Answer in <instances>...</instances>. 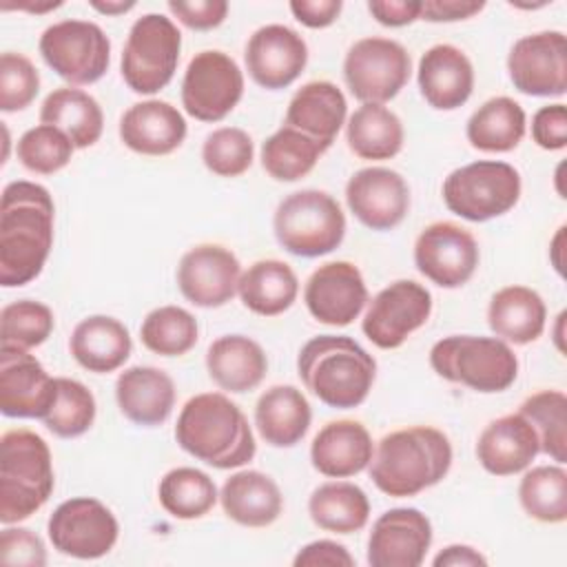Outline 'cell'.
Segmentation results:
<instances>
[{"mask_svg":"<svg viewBox=\"0 0 567 567\" xmlns=\"http://www.w3.org/2000/svg\"><path fill=\"white\" fill-rule=\"evenodd\" d=\"M55 206L35 182H11L0 202V284L16 288L33 281L53 246Z\"/></svg>","mask_w":567,"mask_h":567,"instance_id":"6da1fadb","label":"cell"},{"mask_svg":"<svg viewBox=\"0 0 567 567\" xmlns=\"http://www.w3.org/2000/svg\"><path fill=\"white\" fill-rule=\"evenodd\" d=\"M175 441L184 452L217 470L241 467L257 452L246 414L221 392H202L184 403Z\"/></svg>","mask_w":567,"mask_h":567,"instance_id":"7a4b0ae2","label":"cell"},{"mask_svg":"<svg viewBox=\"0 0 567 567\" xmlns=\"http://www.w3.org/2000/svg\"><path fill=\"white\" fill-rule=\"evenodd\" d=\"M372 483L388 496L405 498L441 483L452 467L450 439L430 425L385 434L370 461Z\"/></svg>","mask_w":567,"mask_h":567,"instance_id":"3957f363","label":"cell"},{"mask_svg":"<svg viewBox=\"0 0 567 567\" xmlns=\"http://www.w3.org/2000/svg\"><path fill=\"white\" fill-rule=\"evenodd\" d=\"M297 372L321 403L352 410L368 399L377 379V361L346 334H319L301 346Z\"/></svg>","mask_w":567,"mask_h":567,"instance_id":"277c9868","label":"cell"},{"mask_svg":"<svg viewBox=\"0 0 567 567\" xmlns=\"http://www.w3.org/2000/svg\"><path fill=\"white\" fill-rule=\"evenodd\" d=\"M53 485L47 441L24 427L4 432L0 439V520L11 525L29 518L49 501Z\"/></svg>","mask_w":567,"mask_h":567,"instance_id":"5b68a950","label":"cell"},{"mask_svg":"<svg viewBox=\"0 0 567 567\" xmlns=\"http://www.w3.org/2000/svg\"><path fill=\"white\" fill-rule=\"evenodd\" d=\"M430 365L441 379L483 394L503 392L518 377V359L498 337H445L432 346Z\"/></svg>","mask_w":567,"mask_h":567,"instance_id":"8992f818","label":"cell"},{"mask_svg":"<svg viewBox=\"0 0 567 567\" xmlns=\"http://www.w3.org/2000/svg\"><path fill=\"white\" fill-rule=\"evenodd\" d=\"M272 230L284 250L312 259L341 246L346 237V215L339 202L326 190L303 188L279 202Z\"/></svg>","mask_w":567,"mask_h":567,"instance_id":"52a82bcc","label":"cell"},{"mask_svg":"<svg viewBox=\"0 0 567 567\" xmlns=\"http://www.w3.org/2000/svg\"><path fill=\"white\" fill-rule=\"evenodd\" d=\"M520 173L498 159H478L452 171L443 182L450 213L467 221H489L509 213L520 199Z\"/></svg>","mask_w":567,"mask_h":567,"instance_id":"ba28073f","label":"cell"},{"mask_svg":"<svg viewBox=\"0 0 567 567\" xmlns=\"http://www.w3.org/2000/svg\"><path fill=\"white\" fill-rule=\"evenodd\" d=\"M182 49V33L162 13L137 18L122 51V78L133 93L153 95L175 75Z\"/></svg>","mask_w":567,"mask_h":567,"instance_id":"9c48e42d","label":"cell"},{"mask_svg":"<svg viewBox=\"0 0 567 567\" xmlns=\"http://www.w3.org/2000/svg\"><path fill=\"white\" fill-rule=\"evenodd\" d=\"M42 60L69 84L97 82L111 64V42L100 24L60 20L40 35Z\"/></svg>","mask_w":567,"mask_h":567,"instance_id":"30bf717a","label":"cell"},{"mask_svg":"<svg viewBox=\"0 0 567 567\" xmlns=\"http://www.w3.org/2000/svg\"><path fill=\"white\" fill-rule=\"evenodd\" d=\"M412 71L410 53L390 38L357 40L343 58V80L363 104H385L408 84Z\"/></svg>","mask_w":567,"mask_h":567,"instance_id":"8fae6325","label":"cell"},{"mask_svg":"<svg viewBox=\"0 0 567 567\" xmlns=\"http://www.w3.org/2000/svg\"><path fill=\"white\" fill-rule=\"evenodd\" d=\"M244 73L224 51L208 49L190 58L182 80V106L199 122H219L239 104Z\"/></svg>","mask_w":567,"mask_h":567,"instance_id":"7c38bea8","label":"cell"},{"mask_svg":"<svg viewBox=\"0 0 567 567\" xmlns=\"http://www.w3.org/2000/svg\"><path fill=\"white\" fill-rule=\"evenodd\" d=\"M49 540L64 556L93 560L106 556L120 536L113 512L97 498L75 496L60 503L49 523Z\"/></svg>","mask_w":567,"mask_h":567,"instance_id":"4fadbf2b","label":"cell"},{"mask_svg":"<svg viewBox=\"0 0 567 567\" xmlns=\"http://www.w3.org/2000/svg\"><path fill=\"white\" fill-rule=\"evenodd\" d=\"M432 315L430 290L412 279H399L379 290L361 321L363 334L381 350H394L427 323Z\"/></svg>","mask_w":567,"mask_h":567,"instance_id":"5bb4252c","label":"cell"},{"mask_svg":"<svg viewBox=\"0 0 567 567\" xmlns=\"http://www.w3.org/2000/svg\"><path fill=\"white\" fill-rule=\"evenodd\" d=\"M516 91L532 97H560L567 91V40L563 31H538L518 38L507 55Z\"/></svg>","mask_w":567,"mask_h":567,"instance_id":"9a60e30c","label":"cell"},{"mask_svg":"<svg viewBox=\"0 0 567 567\" xmlns=\"http://www.w3.org/2000/svg\"><path fill=\"white\" fill-rule=\"evenodd\" d=\"M478 244L454 221H434L414 241L416 270L441 288L465 286L478 268Z\"/></svg>","mask_w":567,"mask_h":567,"instance_id":"2e32d148","label":"cell"},{"mask_svg":"<svg viewBox=\"0 0 567 567\" xmlns=\"http://www.w3.org/2000/svg\"><path fill=\"white\" fill-rule=\"evenodd\" d=\"M55 379L24 348H0V410L11 419H44L55 401Z\"/></svg>","mask_w":567,"mask_h":567,"instance_id":"e0dca14e","label":"cell"},{"mask_svg":"<svg viewBox=\"0 0 567 567\" xmlns=\"http://www.w3.org/2000/svg\"><path fill=\"white\" fill-rule=\"evenodd\" d=\"M241 264L219 244H199L184 252L177 266V286L186 301L199 308L228 303L239 286Z\"/></svg>","mask_w":567,"mask_h":567,"instance_id":"ac0fdd59","label":"cell"},{"mask_svg":"<svg viewBox=\"0 0 567 567\" xmlns=\"http://www.w3.org/2000/svg\"><path fill=\"white\" fill-rule=\"evenodd\" d=\"M346 202L350 213L370 230H392L410 210V186L392 168L368 166L348 179Z\"/></svg>","mask_w":567,"mask_h":567,"instance_id":"d6986e66","label":"cell"},{"mask_svg":"<svg viewBox=\"0 0 567 567\" xmlns=\"http://www.w3.org/2000/svg\"><path fill=\"white\" fill-rule=\"evenodd\" d=\"M246 71L268 91L290 86L308 64L306 40L286 24L259 27L246 42Z\"/></svg>","mask_w":567,"mask_h":567,"instance_id":"ffe728a7","label":"cell"},{"mask_svg":"<svg viewBox=\"0 0 567 567\" xmlns=\"http://www.w3.org/2000/svg\"><path fill=\"white\" fill-rule=\"evenodd\" d=\"M432 545V523L416 507L383 512L368 536V565L419 567Z\"/></svg>","mask_w":567,"mask_h":567,"instance_id":"44dd1931","label":"cell"},{"mask_svg":"<svg viewBox=\"0 0 567 567\" xmlns=\"http://www.w3.org/2000/svg\"><path fill=\"white\" fill-rule=\"evenodd\" d=\"M303 301L319 323L350 326L368 303V288L354 264L328 261L308 277Z\"/></svg>","mask_w":567,"mask_h":567,"instance_id":"7402d4cb","label":"cell"},{"mask_svg":"<svg viewBox=\"0 0 567 567\" xmlns=\"http://www.w3.org/2000/svg\"><path fill=\"white\" fill-rule=\"evenodd\" d=\"M416 80L423 100L432 109L454 111L474 91V66L458 47L434 44L421 55Z\"/></svg>","mask_w":567,"mask_h":567,"instance_id":"603a6c76","label":"cell"},{"mask_svg":"<svg viewBox=\"0 0 567 567\" xmlns=\"http://www.w3.org/2000/svg\"><path fill=\"white\" fill-rule=\"evenodd\" d=\"M188 126L184 115L164 100H144L120 117V140L140 155H168L182 146Z\"/></svg>","mask_w":567,"mask_h":567,"instance_id":"cb8c5ba5","label":"cell"},{"mask_svg":"<svg viewBox=\"0 0 567 567\" xmlns=\"http://www.w3.org/2000/svg\"><path fill=\"white\" fill-rule=\"evenodd\" d=\"M538 452V434L520 412L494 419L476 441V458L494 476H512L527 470Z\"/></svg>","mask_w":567,"mask_h":567,"instance_id":"d4e9b609","label":"cell"},{"mask_svg":"<svg viewBox=\"0 0 567 567\" xmlns=\"http://www.w3.org/2000/svg\"><path fill=\"white\" fill-rule=\"evenodd\" d=\"M374 456V443L365 425L352 419L326 423L312 439V467L328 478H348L363 472Z\"/></svg>","mask_w":567,"mask_h":567,"instance_id":"484cf974","label":"cell"},{"mask_svg":"<svg viewBox=\"0 0 567 567\" xmlns=\"http://www.w3.org/2000/svg\"><path fill=\"white\" fill-rule=\"evenodd\" d=\"M115 401L131 423L155 427L162 425L175 408V383L159 368L133 365L120 372Z\"/></svg>","mask_w":567,"mask_h":567,"instance_id":"4316f807","label":"cell"},{"mask_svg":"<svg viewBox=\"0 0 567 567\" xmlns=\"http://www.w3.org/2000/svg\"><path fill=\"white\" fill-rule=\"evenodd\" d=\"M348 102L343 91L328 80L306 82L288 102L286 126H292L323 148H330L341 126L346 124Z\"/></svg>","mask_w":567,"mask_h":567,"instance_id":"83f0119b","label":"cell"},{"mask_svg":"<svg viewBox=\"0 0 567 567\" xmlns=\"http://www.w3.org/2000/svg\"><path fill=\"white\" fill-rule=\"evenodd\" d=\"M73 359L89 372L109 374L126 363L133 350L128 328L109 315L82 319L69 339Z\"/></svg>","mask_w":567,"mask_h":567,"instance_id":"f1b7e54d","label":"cell"},{"mask_svg":"<svg viewBox=\"0 0 567 567\" xmlns=\"http://www.w3.org/2000/svg\"><path fill=\"white\" fill-rule=\"evenodd\" d=\"M206 370L221 390L241 394L255 390L264 381L268 359L255 339L244 334H224L208 346Z\"/></svg>","mask_w":567,"mask_h":567,"instance_id":"f546056e","label":"cell"},{"mask_svg":"<svg viewBox=\"0 0 567 567\" xmlns=\"http://www.w3.org/2000/svg\"><path fill=\"white\" fill-rule=\"evenodd\" d=\"M219 503L224 514L244 527H268L284 509L279 485L259 470H241L226 478Z\"/></svg>","mask_w":567,"mask_h":567,"instance_id":"4dcf8cb0","label":"cell"},{"mask_svg":"<svg viewBox=\"0 0 567 567\" xmlns=\"http://www.w3.org/2000/svg\"><path fill=\"white\" fill-rule=\"evenodd\" d=\"M547 308L543 297L527 286L496 290L487 306L489 330L514 346H527L545 332Z\"/></svg>","mask_w":567,"mask_h":567,"instance_id":"1f68e13d","label":"cell"},{"mask_svg":"<svg viewBox=\"0 0 567 567\" xmlns=\"http://www.w3.org/2000/svg\"><path fill=\"white\" fill-rule=\"evenodd\" d=\"M310 421V403L295 385H272L257 399L255 425L272 447L297 445L306 436Z\"/></svg>","mask_w":567,"mask_h":567,"instance_id":"d6a6232c","label":"cell"},{"mask_svg":"<svg viewBox=\"0 0 567 567\" xmlns=\"http://www.w3.org/2000/svg\"><path fill=\"white\" fill-rule=\"evenodd\" d=\"M40 122L69 135L75 148L93 146L104 131V113L93 95L75 86L51 91L40 109Z\"/></svg>","mask_w":567,"mask_h":567,"instance_id":"836d02e7","label":"cell"},{"mask_svg":"<svg viewBox=\"0 0 567 567\" xmlns=\"http://www.w3.org/2000/svg\"><path fill=\"white\" fill-rule=\"evenodd\" d=\"M237 292L250 312L261 317H277L295 303L299 279L286 261L259 259L241 272Z\"/></svg>","mask_w":567,"mask_h":567,"instance_id":"e575fe53","label":"cell"},{"mask_svg":"<svg viewBox=\"0 0 567 567\" xmlns=\"http://www.w3.org/2000/svg\"><path fill=\"white\" fill-rule=\"evenodd\" d=\"M527 131V117L523 106L507 97H489L467 120V142L483 153H509L514 151Z\"/></svg>","mask_w":567,"mask_h":567,"instance_id":"d590c367","label":"cell"},{"mask_svg":"<svg viewBox=\"0 0 567 567\" xmlns=\"http://www.w3.org/2000/svg\"><path fill=\"white\" fill-rule=\"evenodd\" d=\"M403 124L383 104H361L346 124L350 151L361 159H392L403 148Z\"/></svg>","mask_w":567,"mask_h":567,"instance_id":"8d00e7d4","label":"cell"},{"mask_svg":"<svg viewBox=\"0 0 567 567\" xmlns=\"http://www.w3.org/2000/svg\"><path fill=\"white\" fill-rule=\"evenodd\" d=\"M312 523L332 534H354L368 525V494L348 481H330L319 485L308 498Z\"/></svg>","mask_w":567,"mask_h":567,"instance_id":"74e56055","label":"cell"},{"mask_svg":"<svg viewBox=\"0 0 567 567\" xmlns=\"http://www.w3.org/2000/svg\"><path fill=\"white\" fill-rule=\"evenodd\" d=\"M326 151L310 135L284 124L261 144V166L277 182H297L317 166Z\"/></svg>","mask_w":567,"mask_h":567,"instance_id":"f35d334b","label":"cell"},{"mask_svg":"<svg viewBox=\"0 0 567 567\" xmlns=\"http://www.w3.org/2000/svg\"><path fill=\"white\" fill-rule=\"evenodd\" d=\"M159 505L179 520H193L208 514L219 494L215 481L197 467H175L166 472L157 487Z\"/></svg>","mask_w":567,"mask_h":567,"instance_id":"ab89813d","label":"cell"},{"mask_svg":"<svg viewBox=\"0 0 567 567\" xmlns=\"http://www.w3.org/2000/svg\"><path fill=\"white\" fill-rule=\"evenodd\" d=\"M518 501L527 516L540 523L567 520V472L563 465H536L518 485Z\"/></svg>","mask_w":567,"mask_h":567,"instance_id":"60d3db41","label":"cell"},{"mask_svg":"<svg viewBox=\"0 0 567 567\" xmlns=\"http://www.w3.org/2000/svg\"><path fill=\"white\" fill-rule=\"evenodd\" d=\"M197 319L179 306H159L151 310L142 326L140 339L146 350L159 357H182L197 343Z\"/></svg>","mask_w":567,"mask_h":567,"instance_id":"b9f144b4","label":"cell"},{"mask_svg":"<svg viewBox=\"0 0 567 567\" xmlns=\"http://www.w3.org/2000/svg\"><path fill=\"white\" fill-rule=\"evenodd\" d=\"M536 430L540 452L563 465L567 461V396L563 390H540L518 410Z\"/></svg>","mask_w":567,"mask_h":567,"instance_id":"7bdbcfd3","label":"cell"},{"mask_svg":"<svg viewBox=\"0 0 567 567\" xmlns=\"http://www.w3.org/2000/svg\"><path fill=\"white\" fill-rule=\"evenodd\" d=\"M55 401L42 419L49 432L60 439H75L91 430L95 421V396L93 392L69 377H55Z\"/></svg>","mask_w":567,"mask_h":567,"instance_id":"ee69618b","label":"cell"},{"mask_svg":"<svg viewBox=\"0 0 567 567\" xmlns=\"http://www.w3.org/2000/svg\"><path fill=\"white\" fill-rule=\"evenodd\" d=\"M53 326L55 319L49 306L33 299H20L7 303L0 312V341L2 346L31 350L51 337Z\"/></svg>","mask_w":567,"mask_h":567,"instance_id":"f6af8a7d","label":"cell"},{"mask_svg":"<svg viewBox=\"0 0 567 567\" xmlns=\"http://www.w3.org/2000/svg\"><path fill=\"white\" fill-rule=\"evenodd\" d=\"M73 142L66 133L51 124H40L22 133L16 153L24 168L38 175H53L62 171L73 157Z\"/></svg>","mask_w":567,"mask_h":567,"instance_id":"bcb514c9","label":"cell"},{"mask_svg":"<svg viewBox=\"0 0 567 567\" xmlns=\"http://www.w3.org/2000/svg\"><path fill=\"white\" fill-rule=\"evenodd\" d=\"M255 157L252 137L237 126H221L206 135L202 144L204 166L219 177H239Z\"/></svg>","mask_w":567,"mask_h":567,"instance_id":"7dc6e473","label":"cell"},{"mask_svg":"<svg viewBox=\"0 0 567 567\" xmlns=\"http://www.w3.org/2000/svg\"><path fill=\"white\" fill-rule=\"evenodd\" d=\"M40 91V75L33 62L13 51L0 55V109L16 113L27 109Z\"/></svg>","mask_w":567,"mask_h":567,"instance_id":"c3c4849f","label":"cell"},{"mask_svg":"<svg viewBox=\"0 0 567 567\" xmlns=\"http://www.w3.org/2000/svg\"><path fill=\"white\" fill-rule=\"evenodd\" d=\"M0 563L9 567L47 565V549L42 538L27 527H7L0 536Z\"/></svg>","mask_w":567,"mask_h":567,"instance_id":"681fc988","label":"cell"},{"mask_svg":"<svg viewBox=\"0 0 567 567\" xmlns=\"http://www.w3.org/2000/svg\"><path fill=\"white\" fill-rule=\"evenodd\" d=\"M532 140L545 151L567 146V106L563 102L540 106L532 117Z\"/></svg>","mask_w":567,"mask_h":567,"instance_id":"f907efd6","label":"cell"},{"mask_svg":"<svg viewBox=\"0 0 567 567\" xmlns=\"http://www.w3.org/2000/svg\"><path fill=\"white\" fill-rule=\"evenodd\" d=\"M168 11L193 31H210L219 27L228 16L226 0H195V2H168Z\"/></svg>","mask_w":567,"mask_h":567,"instance_id":"816d5d0a","label":"cell"},{"mask_svg":"<svg viewBox=\"0 0 567 567\" xmlns=\"http://www.w3.org/2000/svg\"><path fill=\"white\" fill-rule=\"evenodd\" d=\"M295 567H352L354 558L352 554L337 540H312L303 545L297 556L292 558Z\"/></svg>","mask_w":567,"mask_h":567,"instance_id":"f5cc1de1","label":"cell"},{"mask_svg":"<svg viewBox=\"0 0 567 567\" xmlns=\"http://www.w3.org/2000/svg\"><path fill=\"white\" fill-rule=\"evenodd\" d=\"M343 9L341 0H292V16L308 29H326L330 27Z\"/></svg>","mask_w":567,"mask_h":567,"instance_id":"db71d44e","label":"cell"},{"mask_svg":"<svg viewBox=\"0 0 567 567\" xmlns=\"http://www.w3.org/2000/svg\"><path fill=\"white\" fill-rule=\"evenodd\" d=\"M481 0H425L421 2V20L427 22H456L467 20L483 11Z\"/></svg>","mask_w":567,"mask_h":567,"instance_id":"11a10c76","label":"cell"},{"mask_svg":"<svg viewBox=\"0 0 567 567\" xmlns=\"http://www.w3.org/2000/svg\"><path fill=\"white\" fill-rule=\"evenodd\" d=\"M368 11L383 27H405L421 18V2H416V0H370Z\"/></svg>","mask_w":567,"mask_h":567,"instance_id":"9f6ffc18","label":"cell"},{"mask_svg":"<svg viewBox=\"0 0 567 567\" xmlns=\"http://www.w3.org/2000/svg\"><path fill=\"white\" fill-rule=\"evenodd\" d=\"M432 565L434 567H478V565H487V558L470 545H447L434 556Z\"/></svg>","mask_w":567,"mask_h":567,"instance_id":"6f0895ef","label":"cell"},{"mask_svg":"<svg viewBox=\"0 0 567 567\" xmlns=\"http://www.w3.org/2000/svg\"><path fill=\"white\" fill-rule=\"evenodd\" d=\"M565 226H560L558 230H556V235H554V239H551V244H549V261H551V266H554V270L558 272V275H563L565 270H563V246H565Z\"/></svg>","mask_w":567,"mask_h":567,"instance_id":"680465c9","label":"cell"},{"mask_svg":"<svg viewBox=\"0 0 567 567\" xmlns=\"http://www.w3.org/2000/svg\"><path fill=\"white\" fill-rule=\"evenodd\" d=\"M95 11L104 13V16H120V13H126L135 7V2H124V0H91L89 2Z\"/></svg>","mask_w":567,"mask_h":567,"instance_id":"91938a15","label":"cell"},{"mask_svg":"<svg viewBox=\"0 0 567 567\" xmlns=\"http://www.w3.org/2000/svg\"><path fill=\"white\" fill-rule=\"evenodd\" d=\"M563 323H565V312H560L558 315V319H556V337H554V341H556V348L560 350V352H565V346H563Z\"/></svg>","mask_w":567,"mask_h":567,"instance_id":"94428289","label":"cell"}]
</instances>
